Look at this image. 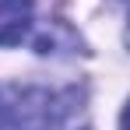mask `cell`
<instances>
[{"mask_svg":"<svg viewBox=\"0 0 130 130\" xmlns=\"http://www.w3.org/2000/svg\"><path fill=\"white\" fill-rule=\"evenodd\" d=\"M11 123L14 130H85L74 91H25Z\"/></svg>","mask_w":130,"mask_h":130,"instance_id":"obj_1","label":"cell"},{"mask_svg":"<svg viewBox=\"0 0 130 130\" xmlns=\"http://www.w3.org/2000/svg\"><path fill=\"white\" fill-rule=\"evenodd\" d=\"M32 0H0V46H18L32 25Z\"/></svg>","mask_w":130,"mask_h":130,"instance_id":"obj_2","label":"cell"},{"mask_svg":"<svg viewBox=\"0 0 130 130\" xmlns=\"http://www.w3.org/2000/svg\"><path fill=\"white\" fill-rule=\"evenodd\" d=\"M120 123H123V130H130V106L123 109V120H120Z\"/></svg>","mask_w":130,"mask_h":130,"instance_id":"obj_3","label":"cell"},{"mask_svg":"<svg viewBox=\"0 0 130 130\" xmlns=\"http://www.w3.org/2000/svg\"><path fill=\"white\" fill-rule=\"evenodd\" d=\"M4 123H7V106H0V130H4Z\"/></svg>","mask_w":130,"mask_h":130,"instance_id":"obj_4","label":"cell"},{"mask_svg":"<svg viewBox=\"0 0 130 130\" xmlns=\"http://www.w3.org/2000/svg\"><path fill=\"white\" fill-rule=\"evenodd\" d=\"M127 39H130V32H127Z\"/></svg>","mask_w":130,"mask_h":130,"instance_id":"obj_5","label":"cell"}]
</instances>
